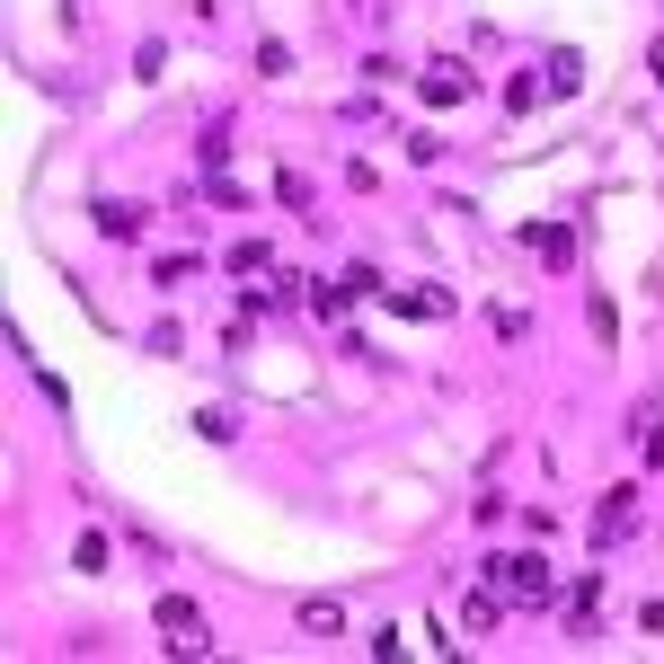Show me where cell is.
<instances>
[{"label": "cell", "instance_id": "1", "mask_svg": "<svg viewBox=\"0 0 664 664\" xmlns=\"http://www.w3.org/2000/svg\"><path fill=\"white\" fill-rule=\"evenodd\" d=\"M488 593L496 603H550V558L541 550H505V558H488Z\"/></svg>", "mask_w": 664, "mask_h": 664}, {"label": "cell", "instance_id": "2", "mask_svg": "<svg viewBox=\"0 0 664 664\" xmlns=\"http://www.w3.org/2000/svg\"><path fill=\"white\" fill-rule=\"evenodd\" d=\"M151 620H160V638H169L177 655H205V647H213V629H205V612H195L186 593H160V603H151Z\"/></svg>", "mask_w": 664, "mask_h": 664}, {"label": "cell", "instance_id": "3", "mask_svg": "<svg viewBox=\"0 0 664 664\" xmlns=\"http://www.w3.org/2000/svg\"><path fill=\"white\" fill-rule=\"evenodd\" d=\"M522 248L541 257V266H567V257H576V231H567V222H522Z\"/></svg>", "mask_w": 664, "mask_h": 664}, {"label": "cell", "instance_id": "4", "mask_svg": "<svg viewBox=\"0 0 664 664\" xmlns=\"http://www.w3.org/2000/svg\"><path fill=\"white\" fill-rule=\"evenodd\" d=\"M417 89H426V107H460V98H470V72H460V62H443V72H426Z\"/></svg>", "mask_w": 664, "mask_h": 664}, {"label": "cell", "instance_id": "5", "mask_svg": "<svg viewBox=\"0 0 664 664\" xmlns=\"http://www.w3.org/2000/svg\"><path fill=\"white\" fill-rule=\"evenodd\" d=\"M98 231H107V239H143V205H124V195H107V205H98Z\"/></svg>", "mask_w": 664, "mask_h": 664}, {"label": "cell", "instance_id": "6", "mask_svg": "<svg viewBox=\"0 0 664 664\" xmlns=\"http://www.w3.org/2000/svg\"><path fill=\"white\" fill-rule=\"evenodd\" d=\"M381 302H390L398 319H443V310H452V293H381Z\"/></svg>", "mask_w": 664, "mask_h": 664}, {"label": "cell", "instance_id": "7", "mask_svg": "<svg viewBox=\"0 0 664 664\" xmlns=\"http://www.w3.org/2000/svg\"><path fill=\"white\" fill-rule=\"evenodd\" d=\"M593 612H603V576H576V585H567V620L585 629Z\"/></svg>", "mask_w": 664, "mask_h": 664}, {"label": "cell", "instance_id": "8", "mask_svg": "<svg viewBox=\"0 0 664 664\" xmlns=\"http://www.w3.org/2000/svg\"><path fill=\"white\" fill-rule=\"evenodd\" d=\"M195 160H205V177H222V160H231V124H205V133H195Z\"/></svg>", "mask_w": 664, "mask_h": 664}, {"label": "cell", "instance_id": "9", "mask_svg": "<svg viewBox=\"0 0 664 664\" xmlns=\"http://www.w3.org/2000/svg\"><path fill=\"white\" fill-rule=\"evenodd\" d=\"M302 629H310V638H337V629H346V612L319 593V603H302Z\"/></svg>", "mask_w": 664, "mask_h": 664}, {"label": "cell", "instance_id": "10", "mask_svg": "<svg viewBox=\"0 0 664 664\" xmlns=\"http://www.w3.org/2000/svg\"><path fill=\"white\" fill-rule=\"evenodd\" d=\"M460 620H470V629H496V620H505V603H496V593L479 585V593H470V603H460Z\"/></svg>", "mask_w": 664, "mask_h": 664}, {"label": "cell", "instance_id": "11", "mask_svg": "<svg viewBox=\"0 0 664 664\" xmlns=\"http://www.w3.org/2000/svg\"><path fill=\"white\" fill-rule=\"evenodd\" d=\"M576 81H585V62H576V53H550V89H558V98H567V89H576Z\"/></svg>", "mask_w": 664, "mask_h": 664}]
</instances>
